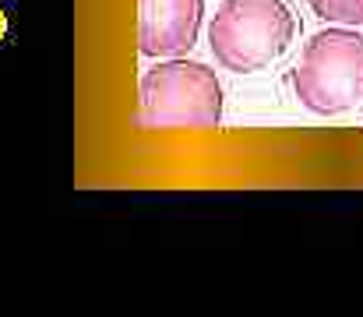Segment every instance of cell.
Wrapping results in <instances>:
<instances>
[{
  "mask_svg": "<svg viewBox=\"0 0 363 317\" xmlns=\"http://www.w3.org/2000/svg\"><path fill=\"white\" fill-rule=\"evenodd\" d=\"M223 123V85L201 60L166 57L138 85L134 127L141 130H212Z\"/></svg>",
  "mask_w": 363,
  "mask_h": 317,
  "instance_id": "1",
  "label": "cell"
},
{
  "mask_svg": "<svg viewBox=\"0 0 363 317\" xmlns=\"http://www.w3.org/2000/svg\"><path fill=\"white\" fill-rule=\"evenodd\" d=\"M300 106L318 116H339L363 103V35L350 25L321 28L307 39L289 74Z\"/></svg>",
  "mask_w": 363,
  "mask_h": 317,
  "instance_id": "2",
  "label": "cell"
},
{
  "mask_svg": "<svg viewBox=\"0 0 363 317\" xmlns=\"http://www.w3.org/2000/svg\"><path fill=\"white\" fill-rule=\"evenodd\" d=\"M296 39V18L282 0H223L208 25L216 60L233 74L275 64Z\"/></svg>",
  "mask_w": 363,
  "mask_h": 317,
  "instance_id": "3",
  "label": "cell"
},
{
  "mask_svg": "<svg viewBox=\"0 0 363 317\" xmlns=\"http://www.w3.org/2000/svg\"><path fill=\"white\" fill-rule=\"evenodd\" d=\"M205 0H138L141 57H184L201 32Z\"/></svg>",
  "mask_w": 363,
  "mask_h": 317,
  "instance_id": "4",
  "label": "cell"
},
{
  "mask_svg": "<svg viewBox=\"0 0 363 317\" xmlns=\"http://www.w3.org/2000/svg\"><path fill=\"white\" fill-rule=\"evenodd\" d=\"M311 11L328 25H363V0H307Z\"/></svg>",
  "mask_w": 363,
  "mask_h": 317,
  "instance_id": "5",
  "label": "cell"
}]
</instances>
